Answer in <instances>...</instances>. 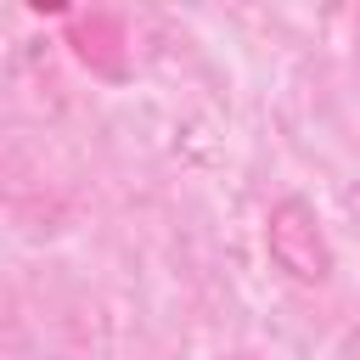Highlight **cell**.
Listing matches in <instances>:
<instances>
[{"instance_id":"obj_1","label":"cell","mask_w":360,"mask_h":360,"mask_svg":"<svg viewBox=\"0 0 360 360\" xmlns=\"http://www.w3.org/2000/svg\"><path fill=\"white\" fill-rule=\"evenodd\" d=\"M264 253L298 287L332 281V264H338L332 259V242L321 231V214H315V202L304 191H287V197L270 202V214H264Z\"/></svg>"},{"instance_id":"obj_2","label":"cell","mask_w":360,"mask_h":360,"mask_svg":"<svg viewBox=\"0 0 360 360\" xmlns=\"http://www.w3.org/2000/svg\"><path fill=\"white\" fill-rule=\"evenodd\" d=\"M231 360H253V354H231Z\"/></svg>"}]
</instances>
